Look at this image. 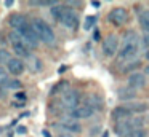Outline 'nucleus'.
<instances>
[{
  "label": "nucleus",
  "instance_id": "obj_1",
  "mask_svg": "<svg viewBox=\"0 0 149 137\" xmlns=\"http://www.w3.org/2000/svg\"><path fill=\"white\" fill-rule=\"evenodd\" d=\"M138 46H139V40L136 32H127L119 51V61H132V57L138 51Z\"/></svg>",
  "mask_w": 149,
  "mask_h": 137
},
{
  "label": "nucleus",
  "instance_id": "obj_2",
  "mask_svg": "<svg viewBox=\"0 0 149 137\" xmlns=\"http://www.w3.org/2000/svg\"><path fill=\"white\" fill-rule=\"evenodd\" d=\"M31 25H32L34 32L37 34L39 40H42L43 43H47V45H53V43H55V40H56L55 34H53L52 27H50L45 21H42V19H34Z\"/></svg>",
  "mask_w": 149,
  "mask_h": 137
},
{
  "label": "nucleus",
  "instance_id": "obj_3",
  "mask_svg": "<svg viewBox=\"0 0 149 137\" xmlns=\"http://www.w3.org/2000/svg\"><path fill=\"white\" fill-rule=\"evenodd\" d=\"M8 38H10V43H11V46H13L15 53H16L18 56H21V57L26 59V57L31 54V50H32V48L29 46V43L26 41V38H24L19 32H16V30L11 32V34L8 35Z\"/></svg>",
  "mask_w": 149,
  "mask_h": 137
},
{
  "label": "nucleus",
  "instance_id": "obj_4",
  "mask_svg": "<svg viewBox=\"0 0 149 137\" xmlns=\"http://www.w3.org/2000/svg\"><path fill=\"white\" fill-rule=\"evenodd\" d=\"M59 22L68 29H75L79 25V16H77V13H75L74 10L64 8L61 18H59Z\"/></svg>",
  "mask_w": 149,
  "mask_h": 137
},
{
  "label": "nucleus",
  "instance_id": "obj_5",
  "mask_svg": "<svg viewBox=\"0 0 149 137\" xmlns=\"http://www.w3.org/2000/svg\"><path fill=\"white\" fill-rule=\"evenodd\" d=\"M79 99H80V96H79V92L75 91V89H69L68 92H64V94H61V104L63 107L69 108V110H74L75 107H79Z\"/></svg>",
  "mask_w": 149,
  "mask_h": 137
},
{
  "label": "nucleus",
  "instance_id": "obj_6",
  "mask_svg": "<svg viewBox=\"0 0 149 137\" xmlns=\"http://www.w3.org/2000/svg\"><path fill=\"white\" fill-rule=\"evenodd\" d=\"M127 18H128V14H127V10L122 8V6H117V8H114L112 11L109 13V21L112 22L114 25H122L127 22Z\"/></svg>",
  "mask_w": 149,
  "mask_h": 137
},
{
  "label": "nucleus",
  "instance_id": "obj_7",
  "mask_svg": "<svg viewBox=\"0 0 149 137\" xmlns=\"http://www.w3.org/2000/svg\"><path fill=\"white\" fill-rule=\"evenodd\" d=\"M119 50V38L117 35H109L103 43V51L106 56H114Z\"/></svg>",
  "mask_w": 149,
  "mask_h": 137
},
{
  "label": "nucleus",
  "instance_id": "obj_8",
  "mask_svg": "<svg viewBox=\"0 0 149 137\" xmlns=\"http://www.w3.org/2000/svg\"><path fill=\"white\" fill-rule=\"evenodd\" d=\"M56 127L63 131H68V132H80L82 131V126L74 118H64V120H61L59 124H56Z\"/></svg>",
  "mask_w": 149,
  "mask_h": 137
},
{
  "label": "nucleus",
  "instance_id": "obj_9",
  "mask_svg": "<svg viewBox=\"0 0 149 137\" xmlns=\"http://www.w3.org/2000/svg\"><path fill=\"white\" fill-rule=\"evenodd\" d=\"M133 120V118H132ZM120 121V123L116 124V134L119 137H128L130 134L135 131V126H133V121Z\"/></svg>",
  "mask_w": 149,
  "mask_h": 137
},
{
  "label": "nucleus",
  "instance_id": "obj_10",
  "mask_svg": "<svg viewBox=\"0 0 149 137\" xmlns=\"http://www.w3.org/2000/svg\"><path fill=\"white\" fill-rule=\"evenodd\" d=\"M10 24H11V27L15 29L16 32H23L24 29H27L29 27V22L26 21V18H24L23 14H13V16H10Z\"/></svg>",
  "mask_w": 149,
  "mask_h": 137
},
{
  "label": "nucleus",
  "instance_id": "obj_11",
  "mask_svg": "<svg viewBox=\"0 0 149 137\" xmlns=\"http://www.w3.org/2000/svg\"><path fill=\"white\" fill-rule=\"evenodd\" d=\"M93 112L95 110L91 107H88V105H80V107H75L74 110L69 112V115L74 120H79V118H90L93 115Z\"/></svg>",
  "mask_w": 149,
  "mask_h": 137
},
{
  "label": "nucleus",
  "instance_id": "obj_12",
  "mask_svg": "<svg viewBox=\"0 0 149 137\" xmlns=\"http://www.w3.org/2000/svg\"><path fill=\"white\" fill-rule=\"evenodd\" d=\"M24 65L29 69V72L39 73L40 70H42V61H40L37 56H34V54H29V56L24 59Z\"/></svg>",
  "mask_w": 149,
  "mask_h": 137
},
{
  "label": "nucleus",
  "instance_id": "obj_13",
  "mask_svg": "<svg viewBox=\"0 0 149 137\" xmlns=\"http://www.w3.org/2000/svg\"><path fill=\"white\" fill-rule=\"evenodd\" d=\"M146 85V76L139 72H135L128 76V86L133 89H141Z\"/></svg>",
  "mask_w": 149,
  "mask_h": 137
},
{
  "label": "nucleus",
  "instance_id": "obj_14",
  "mask_svg": "<svg viewBox=\"0 0 149 137\" xmlns=\"http://www.w3.org/2000/svg\"><path fill=\"white\" fill-rule=\"evenodd\" d=\"M7 69H8V72L13 73V75H21V73L24 72V69H26V65H24V62L21 59L11 57V61L7 64Z\"/></svg>",
  "mask_w": 149,
  "mask_h": 137
},
{
  "label": "nucleus",
  "instance_id": "obj_15",
  "mask_svg": "<svg viewBox=\"0 0 149 137\" xmlns=\"http://www.w3.org/2000/svg\"><path fill=\"white\" fill-rule=\"evenodd\" d=\"M112 118L117 121V123H120V121H130L133 118V115L130 113L127 108L117 107V108H114V110H112Z\"/></svg>",
  "mask_w": 149,
  "mask_h": 137
},
{
  "label": "nucleus",
  "instance_id": "obj_16",
  "mask_svg": "<svg viewBox=\"0 0 149 137\" xmlns=\"http://www.w3.org/2000/svg\"><path fill=\"white\" fill-rule=\"evenodd\" d=\"M21 35H23L24 38H26V41L29 43V46L31 48H36L37 46V43H39V37H37V34L34 32V29H32V25H29L27 29H24L23 32H19Z\"/></svg>",
  "mask_w": 149,
  "mask_h": 137
},
{
  "label": "nucleus",
  "instance_id": "obj_17",
  "mask_svg": "<svg viewBox=\"0 0 149 137\" xmlns=\"http://www.w3.org/2000/svg\"><path fill=\"white\" fill-rule=\"evenodd\" d=\"M123 108H127V110L133 115V113H143V112H146L148 105H146L144 102H128V104L123 105Z\"/></svg>",
  "mask_w": 149,
  "mask_h": 137
},
{
  "label": "nucleus",
  "instance_id": "obj_18",
  "mask_svg": "<svg viewBox=\"0 0 149 137\" xmlns=\"http://www.w3.org/2000/svg\"><path fill=\"white\" fill-rule=\"evenodd\" d=\"M117 96H119L120 101H132V99L136 97V89L130 88V86H127V88H120L119 91H117Z\"/></svg>",
  "mask_w": 149,
  "mask_h": 137
},
{
  "label": "nucleus",
  "instance_id": "obj_19",
  "mask_svg": "<svg viewBox=\"0 0 149 137\" xmlns=\"http://www.w3.org/2000/svg\"><path fill=\"white\" fill-rule=\"evenodd\" d=\"M139 24H141L146 30H149V10H146V11H143L141 14H139Z\"/></svg>",
  "mask_w": 149,
  "mask_h": 137
},
{
  "label": "nucleus",
  "instance_id": "obj_20",
  "mask_svg": "<svg viewBox=\"0 0 149 137\" xmlns=\"http://www.w3.org/2000/svg\"><path fill=\"white\" fill-rule=\"evenodd\" d=\"M85 105H88V107H91L93 110H96V108L101 105V101H100V97H98V96H90Z\"/></svg>",
  "mask_w": 149,
  "mask_h": 137
},
{
  "label": "nucleus",
  "instance_id": "obj_21",
  "mask_svg": "<svg viewBox=\"0 0 149 137\" xmlns=\"http://www.w3.org/2000/svg\"><path fill=\"white\" fill-rule=\"evenodd\" d=\"M69 83L68 81H61V83H58V85L55 86V89H53V92H63V94H64V92H68L69 91Z\"/></svg>",
  "mask_w": 149,
  "mask_h": 137
},
{
  "label": "nucleus",
  "instance_id": "obj_22",
  "mask_svg": "<svg viewBox=\"0 0 149 137\" xmlns=\"http://www.w3.org/2000/svg\"><path fill=\"white\" fill-rule=\"evenodd\" d=\"M63 11H64V6H61V5H55V6L52 8V14H53V18L59 21V18H61Z\"/></svg>",
  "mask_w": 149,
  "mask_h": 137
},
{
  "label": "nucleus",
  "instance_id": "obj_23",
  "mask_svg": "<svg viewBox=\"0 0 149 137\" xmlns=\"http://www.w3.org/2000/svg\"><path fill=\"white\" fill-rule=\"evenodd\" d=\"M95 22H96V18H95V16H87V19H85V22H84V29L85 30H90Z\"/></svg>",
  "mask_w": 149,
  "mask_h": 137
},
{
  "label": "nucleus",
  "instance_id": "obj_24",
  "mask_svg": "<svg viewBox=\"0 0 149 137\" xmlns=\"http://www.w3.org/2000/svg\"><path fill=\"white\" fill-rule=\"evenodd\" d=\"M5 86H7L8 89H19L23 85H21V81H19V80H8V81H7V85H5Z\"/></svg>",
  "mask_w": 149,
  "mask_h": 137
},
{
  "label": "nucleus",
  "instance_id": "obj_25",
  "mask_svg": "<svg viewBox=\"0 0 149 137\" xmlns=\"http://www.w3.org/2000/svg\"><path fill=\"white\" fill-rule=\"evenodd\" d=\"M11 61V56L5 50H0V64H8Z\"/></svg>",
  "mask_w": 149,
  "mask_h": 137
},
{
  "label": "nucleus",
  "instance_id": "obj_26",
  "mask_svg": "<svg viewBox=\"0 0 149 137\" xmlns=\"http://www.w3.org/2000/svg\"><path fill=\"white\" fill-rule=\"evenodd\" d=\"M7 81H8V72L3 69V67H0V85H7Z\"/></svg>",
  "mask_w": 149,
  "mask_h": 137
},
{
  "label": "nucleus",
  "instance_id": "obj_27",
  "mask_svg": "<svg viewBox=\"0 0 149 137\" xmlns=\"http://www.w3.org/2000/svg\"><path fill=\"white\" fill-rule=\"evenodd\" d=\"M128 137H148V132L144 129H135Z\"/></svg>",
  "mask_w": 149,
  "mask_h": 137
},
{
  "label": "nucleus",
  "instance_id": "obj_28",
  "mask_svg": "<svg viewBox=\"0 0 149 137\" xmlns=\"http://www.w3.org/2000/svg\"><path fill=\"white\" fill-rule=\"evenodd\" d=\"M15 99H16V101H21L24 104V102H26V94H24V92H16V94H15Z\"/></svg>",
  "mask_w": 149,
  "mask_h": 137
},
{
  "label": "nucleus",
  "instance_id": "obj_29",
  "mask_svg": "<svg viewBox=\"0 0 149 137\" xmlns=\"http://www.w3.org/2000/svg\"><path fill=\"white\" fill-rule=\"evenodd\" d=\"M138 65H139V61H135V62H133V64L130 62V64H128V65H127V67H125V69H123V70H130V69L133 70V69H135V67H138Z\"/></svg>",
  "mask_w": 149,
  "mask_h": 137
},
{
  "label": "nucleus",
  "instance_id": "obj_30",
  "mask_svg": "<svg viewBox=\"0 0 149 137\" xmlns=\"http://www.w3.org/2000/svg\"><path fill=\"white\" fill-rule=\"evenodd\" d=\"M143 45H144L146 48H149V32L143 35Z\"/></svg>",
  "mask_w": 149,
  "mask_h": 137
},
{
  "label": "nucleus",
  "instance_id": "obj_31",
  "mask_svg": "<svg viewBox=\"0 0 149 137\" xmlns=\"http://www.w3.org/2000/svg\"><path fill=\"white\" fill-rule=\"evenodd\" d=\"M42 136H43V137H52V134H50L47 129H43V131H42Z\"/></svg>",
  "mask_w": 149,
  "mask_h": 137
},
{
  "label": "nucleus",
  "instance_id": "obj_32",
  "mask_svg": "<svg viewBox=\"0 0 149 137\" xmlns=\"http://www.w3.org/2000/svg\"><path fill=\"white\" fill-rule=\"evenodd\" d=\"M18 132L24 134V132H26V127H23V126H21V127H18Z\"/></svg>",
  "mask_w": 149,
  "mask_h": 137
},
{
  "label": "nucleus",
  "instance_id": "obj_33",
  "mask_svg": "<svg viewBox=\"0 0 149 137\" xmlns=\"http://www.w3.org/2000/svg\"><path fill=\"white\" fill-rule=\"evenodd\" d=\"M13 5V0H7V2H5V6H11Z\"/></svg>",
  "mask_w": 149,
  "mask_h": 137
},
{
  "label": "nucleus",
  "instance_id": "obj_34",
  "mask_svg": "<svg viewBox=\"0 0 149 137\" xmlns=\"http://www.w3.org/2000/svg\"><path fill=\"white\" fill-rule=\"evenodd\" d=\"M91 5H93V6H96V8H98V6L101 5V3H100V2H91Z\"/></svg>",
  "mask_w": 149,
  "mask_h": 137
},
{
  "label": "nucleus",
  "instance_id": "obj_35",
  "mask_svg": "<svg viewBox=\"0 0 149 137\" xmlns=\"http://www.w3.org/2000/svg\"><path fill=\"white\" fill-rule=\"evenodd\" d=\"M146 59H148V61H149V50H148V51H146Z\"/></svg>",
  "mask_w": 149,
  "mask_h": 137
},
{
  "label": "nucleus",
  "instance_id": "obj_36",
  "mask_svg": "<svg viewBox=\"0 0 149 137\" xmlns=\"http://www.w3.org/2000/svg\"><path fill=\"white\" fill-rule=\"evenodd\" d=\"M103 137H109V134H107V131H106V132H103Z\"/></svg>",
  "mask_w": 149,
  "mask_h": 137
},
{
  "label": "nucleus",
  "instance_id": "obj_37",
  "mask_svg": "<svg viewBox=\"0 0 149 137\" xmlns=\"http://www.w3.org/2000/svg\"><path fill=\"white\" fill-rule=\"evenodd\" d=\"M146 72H148V73H149V65H148V67H146Z\"/></svg>",
  "mask_w": 149,
  "mask_h": 137
}]
</instances>
